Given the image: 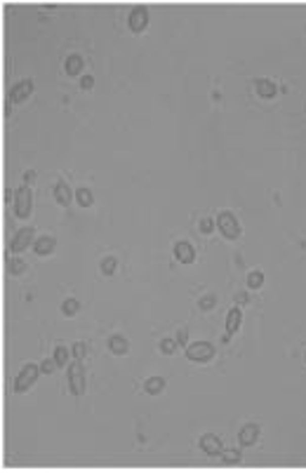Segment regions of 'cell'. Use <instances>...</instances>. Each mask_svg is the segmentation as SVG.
Segmentation results:
<instances>
[{"label":"cell","mask_w":306,"mask_h":473,"mask_svg":"<svg viewBox=\"0 0 306 473\" xmlns=\"http://www.w3.org/2000/svg\"><path fill=\"white\" fill-rule=\"evenodd\" d=\"M31 203H33V193H31L28 186H21V188L14 191V214L19 219H26L31 214Z\"/></svg>","instance_id":"cell-1"},{"label":"cell","mask_w":306,"mask_h":473,"mask_svg":"<svg viewBox=\"0 0 306 473\" xmlns=\"http://www.w3.org/2000/svg\"><path fill=\"white\" fill-rule=\"evenodd\" d=\"M38 374H40V367H38V365H33V363L24 365V370L17 374V382H14V391H17V393L28 391V389L35 384Z\"/></svg>","instance_id":"cell-2"},{"label":"cell","mask_w":306,"mask_h":473,"mask_svg":"<svg viewBox=\"0 0 306 473\" xmlns=\"http://www.w3.org/2000/svg\"><path fill=\"white\" fill-rule=\"evenodd\" d=\"M214 356V346L207 342H196L186 346V358L193 360V363H207Z\"/></svg>","instance_id":"cell-3"},{"label":"cell","mask_w":306,"mask_h":473,"mask_svg":"<svg viewBox=\"0 0 306 473\" xmlns=\"http://www.w3.org/2000/svg\"><path fill=\"white\" fill-rule=\"evenodd\" d=\"M68 389H71L73 396H82L85 393V374H82L80 360L68 365Z\"/></svg>","instance_id":"cell-4"},{"label":"cell","mask_w":306,"mask_h":473,"mask_svg":"<svg viewBox=\"0 0 306 473\" xmlns=\"http://www.w3.org/2000/svg\"><path fill=\"white\" fill-rule=\"evenodd\" d=\"M217 224L219 228H222V233H224V238L229 240H236L240 238V226H238V219L233 217L231 212H222L217 217Z\"/></svg>","instance_id":"cell-5"},{"label":"cell","mask_w":306,"mask_h":473,"mask_svg":"<svg viewBox=\"0 0 306 473\" xmlns=\"http://www.w3.org/2000/svg\"><path fill=\"white\" fill-rule=\"evenodd\" d=\"M31 243H33V228L26 226V228H21V231H17V235H14L12 243H10V250H12L14 254H19V252H24Z\"/></svg>","instance_id":"cell-6"},{"label":"cell","mask_w":306,"mask_h":473,"mask_svg":"<svg viewBox=\"0 0 306 473\" xmlns=\"http://www.w3.org/2000/svg\"><path fill=\"white\" fill-rule=\"evenodd\" d=\"M127 24H129V31H135V33L144 31L146 24H149V12H146V7H135V10L129 12Z\"/></svg>","instance_id":"cell-7"},{"label":"cell","mask_w":306,"mask_h":473,"mask_svg":"<svg viewBox=\"0 0 306 473\" xmlns=\"http://www.w3.org/2000/svg\"><path fill=\"white\" fill-rule=\"evenodd\" d=\"M31 92H33V80H21L10 89V97H7V99H10L12 104H19V102H24Z\"/></svg>","instance_id":"cell-8"},{"label":"cell","mask_w":306,"mask_h":473,"mask_svg":"<svg viewBox=\"0 0 306 473\" xmlns=\"http://www.w3.org/2000/svg\"><path fill=\"white\" fill-rule=\"evenodd\" d=\"M200 447H203V452L210 454V457H219V454L224 452L222 440H219L217 436H212V433H205L203 438H200Z\"/></svg>","instance_id":"cell-9"},{"label":"cell","mask_w":306,"mask_h":473,"mask_svg":"<svg viewBox=\"0 0 306 473\" xmlns=\"http://www.w3.org/2000/svg\"><path fill=\"white\" fill-rule=\"evenodd\" d=\"M174 257H177V261H182V264H193V259H196V250H193L191 243L179 240L177 245H174Z\"/></svg>","instance_id":"cell-10"},{"label":"cell","mask_w":306,"mask_h":473,"mask_svg":"<svg viewBox=\"0 0 306 473\" xmlns=\"http://www.w3.org/2000/svg\"><path fill=\"white\" fill-rule=\"evenodd\" d=\"M257 436H259V426L257 424H247V426H243V429H240L238 440H240V445H243V447H250V445H254V443H257Z\"/></svg>","instance_id":"cell-11"},{"label":"cell","mask_w":306,"mask_h":473,"mask_svg":"<svg viewBox=\"0 0 306 473\" xmlns=\"http://www.w3.org/2000/svg\"><path fill=\"white\" fill-rule=\"evenodd\" d=\"M55 247H57V240L52 238V235L35 238V243H33V250H35V254H38V257H45V254L55 252Z\"/></svg>","instance_id":"cell-12"},{"label":"cell","mask_w":306,"mask_h":473,"mask_svg":"<svg viewBox=\"0 0 306 473\" xmlns=\"http://www.w3.org/2000/svg\"><path fill=\"white\" fill-rule=\"evenodd\" d=\"M254 87H257V94L261 97V99H271V97H276V92H278V87H276L271 80H266V78H259V80L254 82Z\"/></svg>","instance_id":"cell-13"},{"label":"cell","mask_w":306,"mask_h":473,"mask_svg":"<svg viewBox=\"0 0 306 473\" xmlns=\"http://www.w3.org/2000/svg\"><path fill=\"white\" fill-rule=\"evenodd\" d=\"M240 318H243V311H240L238 306L229 311V315H226V332H229V335H233V332H238V327H240Z\"/></svg>","instance_id":"cell-14"},{"label":"cell","mask_w":306,"mask_h":473,"mask_svg":"<svg viewBox=\"0 0 306 473\" xmlns=\"http://www.w3.org/2000/svg\"><path fill=\"white\" fill-rule=\"evenodd\" d=\"M109 349H111V353H116V356H125V353H127V349H129V344H127V339H125V337L116 335V337H111V339H109Z\"/></svg>","instance_id":"cell-15"},{"label":"cell","mask_w":306,"mask_h":473,"mask_svg":"<svg viewBox=\"0 0 306 473\" xmlns=\"http://www.w3.org/2000/svg\"><path fill=\"white\" fill-rule=\"evenodd\" d=\"M55 198H57V203L64 207L71 205V198H73V196H71V188H68L64 181H59V184L55 186Z\"/></svg>","instance_id":"cell-16"},{"label":"cell","mask_w":306,"mask_h":473,"mask_svg":"<svg viewBox=\"0 0 306 473\" xmlns=\"http://www.w3.org/2000/svg\"><path fill=\"white\" fill-rule=\"evenodd\" d=\"M165 389V379L163 377H151L146 384H144V391L149 393V396H158V393Z\"/></svg>","instance_id":"cell-17"},{"label":"cell","mask_w":306,"mask_h":473,"mask_svg":"<svg viewBox=\"0 0 306 473\" xmlns=\"http://www.w3.org/2000/svg\"><path fill=\"white\" fill-rule=\"evenodd\" d=\"M80 69H82V59H80V55H71L66 59V73L68 76H78L80 73Z\"/></svg>","instance_id":"cell-18"},{"label":"cell","mask_w":306,"mask_h":473,"mask_svg":"<svg viewBox=\"0 0 306 473\" xmlns=\"http://www.w3.org/2000/svg\"><path fill=\"white\" fill-rule=\"evenodd\" d=\"M7 271H10L12 275H19V273L26 271V264H24L19 257H10V259H7Z\"/></svg>","instance_id":"cell-19"},{"label":"cell","mask_w":306,"mask_h":473,"mask_svg":"<svg viewBox=\"0 0 306 473\" xmlns=\"http://www.w3.org/2000/svg\"><path fill=\"white\" fill-rule=\"evenodd\" d=\"M78 311H80V302H78V299H66V302L61 304V313L68 315V318H71V315H75Z\"/></svg>","instance_id":"cell-20"},{"label":"cell","mask_w":306,"mask_h":473,"mask_svg":"<svg viewBox=\"0 0 306 473\" xmlns=\"http://www.w3.org/2000/svg\"><path fill=\"white\" fill-rule=\"evenodd\" d=\"M261 285H264V273H261V271H252V273L247 275V288L259 290Z\"/></svg>","instance_id":"cell-21"},{"label":"cell","mask_w":306,"mask_h":473,"mask_svg":"<svg viewBox=\"0 0 306 473\" xmlns=\"http://www.w3.org/2000/svg\"><path fill=\"white\" fill-rule=\"evenodd\" d=\"M75 200H78L82 207H90L92 205V191H90V188H78V191H75Z\"/></svg>","instance_id":"cell-22"},{"label":"cell","mask_w":306,"mask_h":473,"mask_svg":"<svg viewBox=\"0 0 306 473\" xmlns=\"http://www.w3.org/2000/svg\"><path fill=\"white\" fill-rule=\"evenodd\" d=\"M118 268V259L116 257H106V259L102 261V273L104 275H113Z\"/></svg>","instance_id":"cell-23"},{"label":"cell","mask_w":306,"mask_h":473,"mask_svg":"<svg viewBox=\"0 0 306 473\" xmlns=\"http://www.w3.org/2000/svg\"><path fill=\"white\" fill-rule=\"evenodd\" d=\"M214 304H217V297L214 295H203L200 302H198V306H200V311H210V309H214Z\"/></svg>","instance_id":"cell-24"},{"label":"cell","mask_w":306,"mask_h":473,"mask_svg":"<svg viewBox=\"0 0 306 473\" xmlns=\"http://www.w3.org/2000/svg\"><path fill=\"white\" fill-rule=\"evenodd\" d=\"M219 457L224 459V464H238V461H240V452H238V450H224Z\"/></svg>","instance_id":"cell-25"},{"label":"cell","mask_w":306,"mask_h":473,"mask_svg":"<svg viewBox=\"0 0 306 473\" xmlns=\"http://www.w3.org/2000/svg\"><path fill=\"white\" fill-rule=\"evenodd\" d=\"M55 360H57V365H66V360H68V349L66 346H57L55 349Z\"/></svg>","instance_id":"cell-26"},{"label":"cell","mask_w":306,"mask_h":473,"mask_svg":"<svg viewBox=\"0 0 306 473\" xmlns=\"http://www.w3.org/2000/svg\"><path fill=\"white\" fill-rule=\"evenodd\" d=\"M174 349H177V342H174V339H163V342H160V351H163L165 356H172Z\"/></svg>","instance_id":"cell-27"},{"label":"cell","mask_w":306,"mask_h":473,"mask_svg":"<svg viewBox=\"0 0 306 473\" xmlns=\"http://www.w3.org/2000/svg\"><path fill=\"white\" fill-rule=\"evenodd\" d=\"M55 367H59V365H57V360H55V358H52V360H42V365H40V372H42V374H52V372H55Z\"/></svg>","instance_id":"cell-28"},{"label":"cell","mask_w":306,"mask_h":473,"mask_svg":"<svg viewBox=\"0 0 306 473\" xmlns=\"http://www.w3.org/2000/svg\"><path fill=\"white\" fill-rule=\"evenodd\" d=\"M71 351H73V356H75V360H80V358L85 356V344H80V342H75V344H73V349H71Z\"/></svg>","instance_id":"cell-29"},{"label":"cell","mask_w":306,"mask_h":473,"mask_svg":"<svg viewBox=\"0 0 306 473\" xmlns=\"http://www.w3.org/2000/svg\"><path fill=\"white\" fill-rule=\"evenodd\" d=\"M200 231H203V233H212V231H214V221L212 219H200Z\"/></svg>","instance_id":"cell-30"},{"label":"cell","mask_w":306,"mask_h":473,"mask_svg":"<svg viewBox=\"0 0 306 473\" xmlns=\"http://www.w3.org/2000/svg\"><path fill=\"white\" fill-rule=\"evenodd\" d=\"M92 85H95V78H92V76H82V80H80V87L82 89H92Z\"/></svg>","instance_id":"cell-31"},{"label":"cell","mask_w":306,"mask_h":473,"mask_svg":"<svg viewBox=\"0 0 306 473\" xmlns=\"http://www.w3.org/2000/svg\"><path fill=\"white\" fill-rule=\"evenodd\" d=\"M189 342V332L186 329H179L177 332V344H186Z\"/></svg>","instance_id":"cell-32"},{"label":"cell","mask_w":306,"mask_h":473,"mask_svg":"<svg viewBox=\"0 0 306 473\" xmlns=\"http://www.w3.org/2000/svg\"><path fill=\"white\" fill-rule=\"evenodd\" d=\"M247 302H250V297L245 295V292H238V295H236V304H240V306H243V304H247Z\"/></svg>","instance_id":"cell-33"},{"label":"cell","mask_w":306,"mask_h":473,"mask_svg":"<svg viewBox=\"0 0 306 473\" xmlns=\"http://www.w3.org/2000/svg\"><path fill=\"white\" fill-rule=\"evenodd\" d=\"M24 179H26V181H33V179H35V172H33V170H28L26 174H24Z\"/></svg>","instance_id":"cell-34"},{"label":"cell","mask_w":306,"mask_h":473,"mask_svg":"<svg viewBox=\"0 0 306 473\" xmlns=\"http://www.w3.org/2000/svg\"><path fill=\"white\" fill-rule=\"evenodd\" d=\"M5 200H12V203H14V193L10 191V188H5Z\"/></svg>","instance_id":"cell-35"}]
</instances>
